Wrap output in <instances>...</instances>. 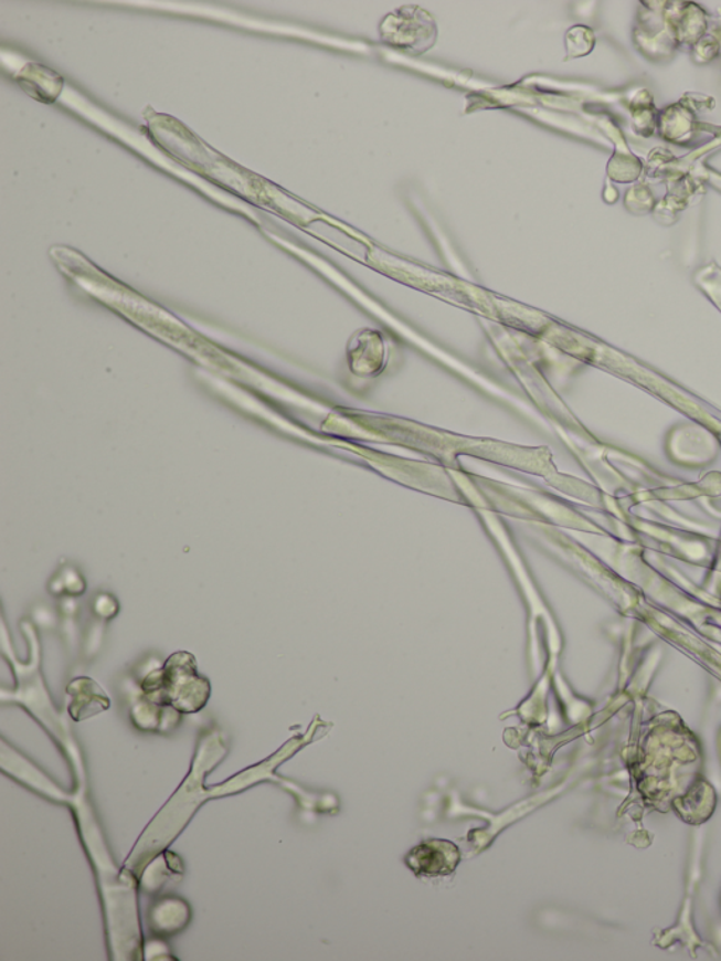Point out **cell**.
<instances>
[{"label": "cell", "mask_w": 721, "mask_h": 961, "mask_svg": "<svg viewBox=\"0 0 721 961\" xmlns=\"http://www.w3.org/2000/svg\"><path fill=\"white\" fill-rule=\"evenodd\" d=\"M141 687L150 701L181 714L199 712L211 697V684L199 676L195 657L187 652L173 654L166 666L145 679Z\"/></svg>", "instance_id": "1"}, {"label": "cell", "mask_w": 721, "mask_h": 961, "mask_svg": "<svg viewBox=\"0 0 721 961\" xmlns=\"http://www.w3.org/2000/svg\"><path fill=\"white\" fill-rule=\"evenodd\" d=\"M382 39L399 49L422 53L436 40V24L417 8L397 10L382 24Z\"/></svg>", "instance_id": "2"}, {"label": "cell", "mask_w": 721, "mask_h": 961, "mask_svg": "<svg viewBox=\"0 0 721 961\" xmlns=\"http://www.w3.org/2000/svg\"><path fill=\"white\" fill-rule=\"evenodd\" d=\"M462 852L449 841H427L412 848L405 858L407 867L417 877H446L455 872Z\"/></svg>", "instance_id": "3"}, {"label": "cell", "mask_w": 721, "mask_h": 961, "mask_svg": "<svg viewBox=\"0 0 721 961\" xmlns=\"http://www.w3.org/2000/svg\"><path fill=\"white\" fill-rule=\"evenodd\" d=\"M66 693L74 698L73 704L70 705V714L75 720L89 718L109 708V699L89 678L75 679Z\"/></svg>", "instance_id": "4"}, {"label": "cell", "mask_w": 721, "mask_h": 961, "mask_svg": "<svg viewBox=\"0 0 721 961\" xmlns=\"http://www.w3.org/2000/svg\"><path fill=\"white\" fill-rule=\"evenodd\" d=\"M191 919L188 904L178 898H163L150 912V925L155 933L173 934L185 928Z\"/></svg>", "instance_id": "5"}]
</instances>
